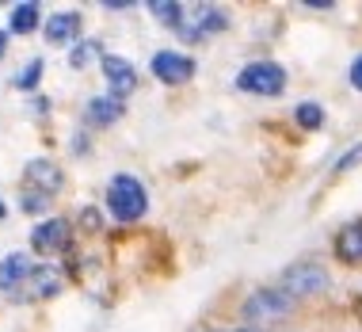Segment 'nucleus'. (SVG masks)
Instances as JSON below:
<instances>
[{
    "instance_id": "nucleus-1",
    "label": "nucleus",
    "mask_w": 362,
    "mask_h": 332,
    "mask_svg": "<svg viewBox=\"0 0 362 332\" xmlns=\"http://www.w3.org/2000/svg\"><path fill=\"white\" fill-rule=\"evenodd\" d=\"M103 202L115 222H141L149 214V191H145V183L134 172H115L107 180Z\"/></svg>"
},
{
    "instance_id": "nucleus-2",
    "label": "nucleus",
    "mask_w": 362,
    "mask_h": 332,
    "mask_svg": "<svg viewBox=\"0 0 362 332\" xmlns=\"http://www.w3.org/2000/svg\"><path fill=\"white\" fill-rule=\"evenodd\" d=\"M62 188H65L62 164L50 161V157H35V161H27V168H23V199H19V207L38 214V210L50 207V199Z\"/></svg>"
},
{
    "instance_id": "nucleus-3",
    "label": "nucleus",
    "mask_w": 362,
    "mask_h": 332,
    "mask_svg": "<svg viewBox=\"0 0 362 332\" xmlns=\"http://www.w3.org/2000/svg\"><path fill=\"white\" fill-rule=\"evenodd\" d=\"M293 302L286 290L279 287H259V290H252L248 298H244V306H240V314L244 321H252V325H259V328H267V325H279V321H286L293 314Z\"/></svg>"
},
{
    "instance_id": "nucleus-4",
    "label": "nucleus",
    "mask_w": 362,
    "mask_h": 332,
    "mask_svg": "<svg viewBox=\"0 0 362 332\" xmlns=\"http://www.w3.org/2000/svg\"><path fill=\"white\" fill-rule=\"evenodd\" d=\"M225 27H229V12L218 4H187L183 8V19L180 27H175V35L183 38V42H206V38L221 35Z\"/></svg>"
},
{
    "instance_id": "nucleus-5",
    "label": "nucleus",
    "mask_w": 362,
    "mask_h": 332,
    "mask_svg": "<svg viewBox=\"0 0 362 332\" xmlns=\"http://www.w3.org/2000/svg\"><path fill=\"white\" fill-rule=\"evenodd\" d=\"M279 287L286 290L293 302H301V298L325 294V290L332 287V279H328V268H325V263H317V260H298L293 268L282 271Z\"/></svg>"
},
{
    "instance_id": "nucleus-6",
    "label": "nucleus",
    "mask_w": 362,
    "mask_h": 332,
    "mask_svg": "<svg viewBox=\"0 0 362 332\" xmlns=\"http://www.w3.org/2000/svg\"><path fill=\"white\" fill-rule=\"evenodd\" d=\"M237 88L248 96H282L286 92V69L279 62H248L237 73Z\"/></svg>"
},
{
    "instance_id": "nucleus-7",
    "label": "nucleus",
    "mask_w": 362,
    "mask_h": 332,
    "mask_svg": "<svg viewBox=\"0 0 362 332\" xmlns=\"http://www.w3.org/2000/svg\"><path fill=\"white\" fill-rule=\"evenodd\" d=\"M35 271H38V260L31 252H8V256H0V294L16 302Z\"/></svg>"
},
{
    "instance_id": "nucleus-8",
    "label": "nucleus",
    "mask_w": 362,
    "mask_h": 332,
    "mask_svg": "<svg viewBox=\"0 0 362 332\" xmlns=\"http://www.w3.org/2000/svg\"><path fill=\"white\" fill-rule=\"evenodd\" d=\"M153 76L160 84H168V88H180V84H187L194 69H199V62H194L191 54H183V50H156L153 54Z\"/></svg>"
},
{
    "instance_id": "nucleus-9",
    "label": "nucleus",
    "mask_w": 362,
    "mask_h": 332,
    "mask_svg": "<svg viewBox=\"0 0 362 332\" xmlns=\"http://www.w3.org/2000/svg\"><path fill=\"white\" fill-rule=\"evenodd\" d=\"M31 245H35V252H42V256H57V252H65L73 245V226L65 218H42L31 229Z\"/></svg>"
},
{
    "instance_id": "nucleus-10",
    "label": "nucleus",
    "mask_w": 362,
    "mask_h": 332,
    "mask_svg": "<svg viewBox=\"0 0 362 332\" xmlns=\"http://www.w3.org/2000/svg\"><path fill=\"white\" fill-rule=\"evenodd\" d=\"M103 76H107V88H111V96H119V100H126V96L138 92V69H134L130 57L122 54H103Z\"/></svg>"
},
{
    "instance_id": "nucleus-11",
    "label": "nucleus",
    "mask_w": 362,
    "mask_h": 332,
    "mask_svg": "<svg viewBox=\"0 0 362 332\" xmlns=\"http://www.w3.org/2000/svg\"><path fill=\"white\" fill-rule=\"evenodd\" d=\"M81 31H84L81 12H50V16H46V23H42V35H46V42H50V46L73 42V38H81Z\"/></svg>"
},
{
    "instance_id": "nucleus-12",
    "label": "nucleus",
    "mask_w": 362,
    "mask_h": 332,
    "mask_svg": "<svg viewBox=\"0 0 362 332\" xmlns=\"http://www.w3.org/2000/svg\"><path fill=\"white\" fill-rule=\"evenodd\" d=\"M122 111H126V100H119V96H111V92H103V96H92V100L84 103V119L92 122V126H115L122 119Z\"/></svg>"
},
{
    "instance_id": "nucleus-13",
    "label": "nucleus",
    "mask_w": 362,
    "mask_h": 332,
    "mask_svg": "<svg viewBox=\"0 0 362 332\" xmlns=\"http://www.w3.org/2000/svg\"><path fill=\"white\" fill-rule=\"evenodd\" d=\"M62 271L57 268H50V263H38V271L31 275V282L23 287V294H19L16 302H38V298H50V294H57V287H62Z\"/></svg>"
},
{
    "instance_id": "nucleus-14",
    "label": "nucleus",
    "mask_w": 362,
    "mask_h": 332,
    "mask_svg": "<svg viewBox=\"0 0 362 332\" xmlns=\"http://www.w3.org/2000/svg\"><path fill=\"white\" fill-rule=\"evenodd\" d=\"M336 256L344 263H362V218L347 222V226L336 233Z\"/></svg>"
},
{
    "instance_id": "nucleus-15",
    "label": "nucleus",
    "mask_w": 362,
    "mask_h": 332,
    "mask_svg": "<svg viewBox=\"0 0 362 332\" xmlns=\"http://www.w3.org/2000/svg\"><path fill=\"white\" fill-rule=\"evenodd\" d=\"M38 19H42V8L35 4V0H23V4L12 8V16H8V31L12 35H27L38 27Z\"/></svg>"
},
{
    "instance_id": "nucleus-16",
    "label": "nucleus",
    "mask_w": 362,
    "mask_h": 332,
    "mask_svg": "<svg viewBox=\"0 0 362 332\" xmlns=\"http://www.w3.org/2000/svg\"><path fill=\"white\" fill-rule=\"evenodd\" d=\"M183 8H187V4H180V0H172V4H168V0H153L149 12L160 19V23H168L172 31H175V27H180V19H183Z\"/></svg>"
},
{
    "instance_id": "nucleus-17",
    "label": "nucleus",
    "mask_w": 362,
    "mask_h": 332,
    "mask_svg": "<svg viewBox=\"0 0 362 332\" xmlns=\"http://www.w3.org/2000/svg\"><path fill=\"white\" fill-rule=\"evenodd\" d=\"M293 119H298L305 130H317V126H325V107L320 103H298V111H293Z\"/></svg>"
},
{
    "instance_id": "nucleus-18",
    "label": "nucleus",
    "mask_w": 362,
    "mask_h": 332,
    "mask_svg": "<svg viewBox=\"0 0 362 332\" xmlns=\"http://www.w3.org/2000/svg\"><path fill=\"white\" fill-rule=\"evenodd\" d=\"M95 54H100V42H95V38H84L81 46H73V54H69V65H73V69H84V65L92 62Z\"/></svg>"
},
{
    "instance_id": "nucleus-19",
    "label": "nucleus",
    "mask_w": 362,
    "mask_h": 332,
    "mask_svg": "<svg viewBox=\"0 0 362 332\" xmlns=\"http://www.w3.org/2000/svg\"><path fill=\"white\" fill-rule=\"evenodd\" d=\"M38 76H42V62H38V57H31V62H27V69L16 76V88H19V92H35V88H38Z\"/></svg>"
},
{
    "instance_id": "nucleus-20",
    "label": "nucleus",
    "mask_w": 362,
    "mask_h": 332,
    "mask_svg": "<svg viewBox=\"0 0 362 332\" xmlns=\"http://www.w3.org/2000/svg\"><path fill=\"white\" fill-rule=\"evenodd\" d=\"M355 164H362V142H358V145H351V149L344 153V157H339L336 164H332V172H336V176H339V172H347V168H355Z\"/></svg>"
},
{
    "instance_id": "nucleus-21",
    "label": "nucleus",
    "mask_w": 362,
    "mask_h": 332,
    "mask_svg": "<svg viewBox=\"0 0 362 332\" xmlns=\"http://www.w3.org/2000/svg\"><path fill=\"white\" fill-rule=\"evenodd\" d=\"M347 81H351V88H355V92H362V54H355V57H351Z\"/></svg>"
},
{
    "instance_id": "nucleus-22",
    "label": "nucleus",
    "mask_w": 362,
    "mask_h": 332,
    "mask_svg": "<svg viewBox=\"0 0 362 332\" xmlns=\"http://www.w3.org/2000/svg\"><path fill=\"white\" fill-rule=\"evenodd\" d=\"M4 50H8V31H0V57H4Z\"/></svg>"
},
{
    "instance_id": "nucleus-23",
    "label": "nucleus",
    "mask_w": 362,
    "mask_h": 332,
    "mask_svg": "<svg viewBox=\"0 0 362 332\" xmlns=\"http://www.w3.org/2000/svg\"><path fill=\"white\" fill-rule=\"evenodd\" d=\"M225 332H256V328H225Z\"/></svg>"
}]
</instances>
